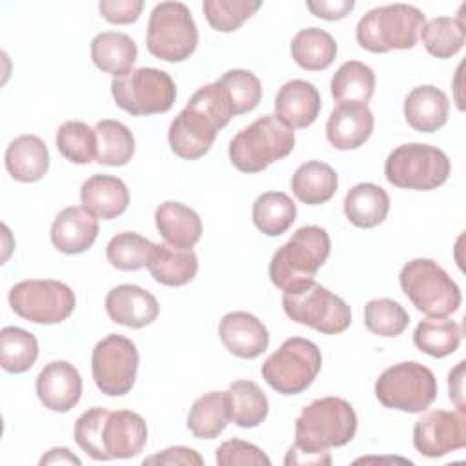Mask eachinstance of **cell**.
Masks as SVG:
<instances>
[{
	"instance_id": "cell-1",
	"label": "cell",
	"mask_w": 466,
	"mask_h": 466,
	"mask_svg": "<svg viewBox=\"0 0 466 466\" xmlns=\"http://www.w3.org/2000/svg\"><path fill=\"white\" fill-rule=\"evenodd\" d=\"M357 431V413L340 397H322L302 408L295 420V442L284 464H331L329 448L348 444Z\"/></svg>"
},
{
	"instance_id": "cell-2",
	"label": "cell",
	"mask_w": 466,
	"mask_h": 466,
	"mask_svg": "<svg viewBox=\"0 0 466 466\" xmlns=\"http://www.w3.org/2000/svg\"><path fill=\"white\" fill-rule=\"evenodd\" d=\"M231 116L229 96L218 80L198 87L169 124L167 142L171 151L186 160L204 157Z\"/></svg>"
},
{
	"instance_id": "cell-3",
	"label": "cell",
	"mask_w": 466,
	"mask_h": 466,
	"mask_svg": "<svg viewBox=\"0 0 466 466\" xmlns=\"http://www.w3.org/2000/svg\"><path fill=\"white\" fill-rule=\"evenodd\" d=\"M73 437L95 461L131 459L146 448L147 426L142 415L131 410L91 408L76 419Z\"/></svg>"
},
{
	"instance_id": "cell-4",
	"label": "cell",
	"mask_w": 466,
	"mask_h": 466,
	"mask_svg": "<svg viewBox=\"0 0 466 466\" xmlns=\"http://www.w3.org/2000/svg\"><path fill=\"white\" fill-rule=\"evenodd\" d=\"M295 147V133L275 115H264L240 129L229 142L231 164L242 173L264 171Z\"/></svg>"
},
{
	"instance_id": "cell-5",
	"label": "cell",
	"mask_w": 466,
	"mask_h": 466,
	"mask_svg": "<svg viewBox=\"0 0 466 466\" xmlns=\"http://www.w3.org/2000/svg\"><path fill=\"white\" fill-rule=\"evenodd\" d=\"M426 24L420 9L408 4H388L370 9L357 24L355 36L362 49L370 53H388L391 49H411Z\"/></svg>"
},
{
	"instance_id": "cell-6",
	"label": "cell",
	"mask_w": 466,
	"mask_h": 466,
	"mask_svg": "<svg viewBox=\"0 0 466 466\" xmlns=\"http://www.w3.org/2000/svg\"><path fill=\"white\" fill-rule=\"evenodd\" d=\"M282 291L284 313L293 322L309 326L322 335H337L350 328V306L313 279L293 282Z\"/></svg>"
},
{
	"instance_id": "cell-7",
	"label": "cell",
	"mask_w": 466,
	"mask_h": 466,
	"mask_svg": "<svg viewBox=\"0 0 466 466\" xmlns=\"http://www.w3.org/2000/svg\"><path fill=\"white\" fill-rule=\"evenodd\" d=\"M399 282L410 302L428 317H448L461 306L455 280L431 258H413L399 273Z\"/></svg>"
},
{
	"instance_id": "cell-8",
	"label": "cell",
	"mask_w": 466,
	"mask_h": 466,
	"mask_svg": "<svg viewBox=\"0 0 466 466\" xmlns=\"http://www.w3.org/2000/svg\"><path fill=\"white\" fill-rule=\"evenodd\" d=\"M331 251V240L320 226H302L271 257L269 279L279 289L313 279Z\"/></svg>"
},
{
	"instance_id": "cell-9",
	"label": "cell",
	"mask_w": 466,
	"mask_h": 466,
	"mask_svg": "<svg viewBox=\"0 0 466 466\" xmlns=\"http://www.w3.org/2000/svg\"><path fill=\"white\" fill-rule=\"evenodd\" d=\"M450 158L435 146L410 142L395 147L386 162V180L402 189L430 191L442 186L450 177Z\"/></svg>"
},
{
	"instance_id": "cell-10",
	"label": "cell",
	"mask_w": 466,
	"mask_h": 466,
	"mask_svg": "<svg viewBox=\"0 0 466 466\" xmlns=\"http://www.w3.org/2000/svg\"><path fill=\"white\" fill-rule=\"evenodd\" d=\"M198 44V29L191 11L182 2H160L147 22V51L166 62L187 60Z\"/></svg>"
},
{
	"instance_id": "cell-11",
	"label": "cell",
	"mask_w": 466,
	"mask_h": 466,
	"mask_svg": "<svg viewBox=\"0 0 466 466\" xmlns=\"http://www.w3.org/2000/svg\"><path fill=\"white\" fill-rule=\"evenodd\" d=\"M322 368V355L315 342L286 339L262 364L264 380L282 395H297L308 390Z\"/></svg>"
},
{
	"instance_id": "cell-12",
	"label": "cell",
	"mask_w": 466,
	"mask_h": 466,
	"mask_svg": "<svg viewBox=\"0 0 466 466\" xmlns=\"http://www.w3.org/2000/svg\"><path fill=\"white\" fill-rule=\"evenodd\" d=\"M437 379L420 362H399L384 370L375 382V395L384 408L420 413L437 399Z\"/></svg>"
},
{
	"instance_id": "cell-13",
	"label": "cell",
	"mask_w": 466,
	"mask_h": 466,
	"mask_svg": "<svg viewBox=\"0 0 466 466\" xmlns=\"http://www.w3.org/2000/svg\"><path fill=\"white\" fill-rule=\"evenodd\" d=\"M111 95L120 109L144 116L169 111L177 98V86L162 69L137 67L111 80Z\"/></svg>"
},
{
	"instance_id": "cell-14",
	"label": "cell",
	"mask_w": 466,
	"mask_h": 466,
	"mask_svg": "<svg viewBox=\"0 0 466 466\" xmlns=\"http://www.w3.org/2000/svg\"><path fill=\"white\" fill-rule=\"evenodd\" d=\"M11 309L35 324L64 322L75 309L73 289L53 279H29L16 282L9 289Z\"/></svg>"
},
{
	"instance_id": "cell-15",
	"label": "cell",
	"mask_w": 466,
	"mask_h": 466,
	"mask_svg": "<svg viewBox=\"0 0 466 466\" xmlns=\"http://www.w3.org/2000/svg\"><path fill=\"white\" fill-rule=\"evenodd\" d=\"M138 371V350L124 335L109 333L96 342L91 353V375L96 388L109 397L131 391Z\"/></svg>"
},
{
	"instance_id": "cell-16",
	"label": "cell",
	"mask_w": 466,
	"mask_h": 466,
	"mask_svg": "<svg viewBox=\"0 0 466 466\" xmlns=\"http://www.w3.org/2000/svg\"><path fill=\"white\" fill-rule=\"evenodd\" d=\"M415 450L430 459L444 457L466 446V417L464 411L431 410L413 426Z\"/></svg>"
},
{
	"instance_id": "cell-17",
	"label": "cell",
	"mask_w": 466,
	"mask_h": 466,
	"mask_svg": "<svg viewBox=\"0 0 466 466\" xmlns=\"http://www.w3.org/2000/svg\"><path fill=\"white\" fill-rule=\"evenodd\" d=\"M36 395L40 402L58 413L76 406L82 395V377L67 360H51L36 377Z\"/></svg>"
},
{
	"instance_id": "cell-18",
	"label": "cell",
	"mask_w": 466,
	"mask_h": 466,
	"mask_svg": "<svg viewBox=\"0 0 466 466\" xmlns=\"http://www.w3.org/2000/svg\"><path fill=\"white\" fill-rule=\"evenodd\" d=\"M106 311L115 324L140 329L157 320L160 306L147 289L137 284H118L106 295Z\"/></svg>"
},
{
	"instance_id": "cell-19",
	"label": "cell",
	"mask_w": 466,
	"mask_h": 466,
	"mask_svg": "<svg viewBox=\"0 0 466 466\" xmlns=\"http://www.w3.org/2000/svg\"><path fill=\"white\" fill-rule=\"evenodd\" d=\"M373 126L375 116L368 104L342 102L337 104L326 122V137L335 149H357L371 137Z\"/></svg>"
},
{
	"instance_id": "cell-20",
	"label": "cell",
	"mask_w": 466,
	"mask_h": 466,
	"mask_svg": "<svg viewBox=\"0 0 466 466\" xmlns=\"http://www.w3.org/2000/svg\"><path fill=\"white\" fill-rule=\"evenodd\" d=\"M218 337L224 348L238 359H257L269 344L266 326L248 311L226 313L218 324Z\"/></svg>"
},
{
	"instance_id": "cell-21",
	"label": "cell",
	"mask_w": 466,
	"mask_h": 466,
	"mask_svg": "<svg viewBox=\"0 0 466 466\" xmlns=\"http://www.w3.org/2000/svg\"><path fill=\"white\" fill-rule=\"evenodd\" d=\"M322 107L319 89L300 78L286 82L275 96V116L291 129L311 126Z\"/></svg>"
},
{
	"instance_id": "cell-22",
	"label": "cell",
	"mask_w": 466,
	"mask_h": 466,
	"mask_svg": "<svg viewBox=\"0 0 466 466\" xmlns=\"http://www.w3.org/2000/svg\"><path fill=\"white\" fill-rule=\"evenodd\" d=\"M51 242L66 255L87 251L98 237V218L80 206L64 208L51 224Z\"/></svg>"
},
{
	"instance_id": "cell-23",
	"label": "cell",
	"mask_w": 466,
	"mask_h": 466,
	"mask_svg": "<svg viewBox=\"0 0 466 466\" xmlns=\"http://www.w3.org/2000/svg\"><path fill=\"white\" fill-rule=\"evenodd\" d=\"M80 202L93 217L111 220L127 209L129 191L118 177L91 175L80 187Z\"/></svg>"
},
{
	"instance_id": "cell-24",
	"label": "cell",
	"mask_w": 466,
	"mask_h": 466,
	"mask_svg": "<svg viewBox=\"0 0 466 466\" xmlns=\"http://www.w3.org/2000/svg\"><path fill=\"white\" fill-rule=\"evenodd\" d=\"M450 100L435 86H417L404 100V118L408 126L420 133H433L448 122Z\"/></svg>"
},
{
	"instance_id": "cell-25",
	"label": "cell",
	"mask_w": 466,
	"mask_h": 466,
	"mask_svg": "<svg viewBox=\"0 0 466 466\" xmlns=\"http://www.w3.org/2000/svg\"><path fill=\"white\" fill-rule=\"evenodd\" d=\"M155 226L166 244L191 249L202 237V220L189 206L175 200L162 202L155 211Z\"/></svg>"
},
{
	"instance_id": "cell-26",
	"label": "cell",
	"mask_w": 466,
	"mask_h": 466,
	"mask_svg": "<svg viewBox=\"0 0 466 466\" xmlns=\"http://www.w3.org/2000/svg\"><path fill=\"white\" fill-rule=\"evenodd\" d=\"M5 169L16 182H36L49 169V151L36 135H20L5 149Z\"/></svg>"
},
{
	"instance_id": "cell-27",
	"label": "cell",
	"mask_w": 466,
	"mask_h": 466,
	"mask_svg": "<svg viewBox=\"0 0 466 466\" xmlns=\"http://www.w3.org/2000/svg\"><path fill=\"white\" fill-rule=\"evenodd\" d=\"M147 269L158 284L177 288L195 279L198 271V258L193 249H182L162 242L155 244Z\"/></svg>"
},
{
	"instance_id": "cell-28",
	"label": "cell",
	"mask_w": 466,
	"mask_h": 466,
	"mask_svg": "<svg viewBox=\"0 0 466 466\" xmlns=\"http://www.w3.org/2000/svg\"><path fill=\"white\" fill-rule=\"evenodd\" d=\"M344 215L357 228H375L384 222L390 211V197L384 187L373 182L355 184L344 197Z\"/></svg>"
},
{
	"instance_id": "cell-29",
	"label": "cell",
	"mask_w": 466,
	"mask_h": 466,
	"mask_svg": "<svg viewBox=\"0 0 466 466\" xmlns=\"http://www.w3.org/2000/svg\"><path fill=\"white\" fill-rule=\"evenodd\" d=\"M138 49L135 40L118 31H102L91 40V60L104 71L116 76L129 73L135 66Z\"/></svg>"
},
{
	"instance_id": "cell-30",
	"label": "cell",
	"mask_w": 466,
	"mask_h": 466,
	"mask_svg": "<svg viewBox=\"0 0 466 466\" xmlns=\"http://www.w3.org/2000/svg\"><path fill=\"white\" fill-rule=\"evenodd\" d=\"M339 187V177L335 169L320 160H309L297 167L291 177V191L293 195L308 204L319 206L328 202Z\"/></svg>"
},
{
	"instance_id": "cell-31",
	"label": "cell",
	"mask_w": 466,
	"mask_h": 466,
	"mask_svg": "<svg viewBox=\"0 0 466 466\" xmlns=\"http://www.w3.org/2000/svg\"><path fill=\"white\" fill-rule=\"evenodd\" d=\"M229 420L240 428H255L268 417L269 402L253 380H235L224 391Z\"/></svg>"
},
{
	"instance_id": "cell-32",
	"label": "cell",
	"mask_w": 466,
	"mask_h": 466,
	"mask_svg": "<svg viewBox=\"0 0 466 466\" xmlns=\"http://www.w3.org/2000/svg\"><path fill=\"white\" fill-rule=\"evenodd\" d=\"M291 56L306 71H324L337 56V42L324 29L306 27L293 36Z\"/></svg>"
},
{
	"instance_id": "cell-33",
	"label": "cell",
	"mask_w": 466,
	"mask_h": 466,
	"mask_svg": "<svg viewBox=\"0 0 466 466\" xmlns=\"http://www.w3.org/2000/svg\"><path fill=\"white\" fill-rule=\"evenodd\" d=\"M251 218L258 231L268 237H279L293 226L297 218V206L286 193L268 191L255 198Z\"/></svg>"
},
{
	"instance_id": "cell-34",
	"label": "cell",
	"mask_w": 466,
	"mask_h": 466,
	"mask_svg": "<svg viewBox=\"0 0 466 466\" xmlns=\"http://www.w3.org/2000/svg\"><path fill=\"white\" fill-rule=\"evenodd\" d=\"M331 96L337 104L362 102L368 104L375 93V73L359 60L344 62L331 76Z\"/></svg>"
},
{
	"instance_id": "cell-35",
	"label": "cell",
	"mask_w": 466,
	"mask_h": 466,
	"mask_svg": "<svg viewBox=\"0 0 466 466\" xmlns=\"http://www.w3.org/2000/svg\"><path fill=\"white\" fill-rule=\"evenodd\" d=\"M461 339V326L446 317H428L420 320L413 331L415 346L435 359L451 355L459 348Z\"/></svg>"
},
{
	"instance_id": "cell-36",
	"label": "cell",
	"mask_w": 466,
	"mask_h": 466,
	"mask_svg": "<svg viewBox=\"0 0 466 466\" xmlns=\"http://www.w3.org/2000/svg\"><path fill=\"white\" fill-rule=\"evenodd\" d=\"M229 415L224 391H208L198 397L187 413V430L197 439H217L228 426Z\"/></svg>"
},
{
	"instance_id": "cell-37",
	"label": "cell",
	"mask_w": 466,
	"mask_h": 466,
	"mask_svg": "<svg viewBox=\"0 0 466 466\" xmlns=\"http://www.w3.org/2000/svg\"><path fill=\"white\" fill-rule=\"evenodd\" d=\"M422 44L426 51L435 58H451L455 56L466 40L464 16L462 13L457 18L437 16L424 24L420 31Z\"/></svg>"
},
{
	"instance_id": "cell-38",
	"label": "cell",
	"mask_w": 466,
	"mask_h": 466,
	"mask_svg": "<svg viewBox=\"0 0 466 466\" xmlns=\"http://www.w3.org/2000/svg\"><path fill=\"white\" fill-rule=\"evenodd\" d=\"M98 138L96 160L102 166H126L135 153V137L118 120L104 118L95 126Z\"/></svg>"
},
{
	"instance_id": "cell-39",
	"label": "cell",
	"mask_w": 466,
	"mask_h": 466,
	"mask_svg": "<svg viewBox=\"0 0 466 466\" xmlns=\"http://www.w3.org/2000/svg\"><path fill=\"white\" fill-rule=\"evenodd\" d=\"M38 357V340L27 329L5 326L0 331V364L9 373H25Z\"/></svg>"
},
{
	"instance_id": "cell-40",
	"label": "cell",
	"mask_w": 466,
	"mask_h": 466,
	"mask_svg": "<svg viewBox=\"0 0 466 466\" xmlns=\"http://www.w3.org/2000/svg\"><path fill=\"white\" fill-rule=\"evenodd\" d=\"M58 153L73 164H89L96 160L98 138L95 127L82 120H67L56 131Z\"/></svg>"
},
{
	"instance_id": "cell-41",
	"label": "cell",
	"mask_w": 466,
	"mask_h": 466,
	"mask_svg": "<svg viewBox=\"0 0 466 466\" xmlns=\"http://www.w3.org/2000/svg\"><path fill=\"white\" fill-rule=\"evenodd\" d=\"M155 242L135 231L116 233L106 248V257L109 264L120 271H137L147 268Z\"/></svg>"
},
{
	"instance_id": "cell-42",
	"label": "cell",
	"mask_w": 466,
	"mask_h": 466,
	"mask_svg": "<svg viewBox=\"0 0 466 466\" xmlns=\"http://www.w3.org/2000/svg\"><path fill=\"white\" fill-rule=\"evenodd\" d=\"M364 324L379 337H399L408 328L410 315L393 299H373L364 306Z\"/></svg>"
},
{
	"instance_id": "cell-43",
	"label": "cell",
	"mask_w": 466,
	"mask_h": 466,
	"mask_svg": "<svg viewBox=\"0 0 466 466\" xmlns=\"http://www.w3.org/2000/svg\"><path fill=\"white\" fill-rule=\"evenodd\" d=\"M218 82L229 96L233 115L253 111L262 98L260 80L248 69H229L218 78Z\"/></svg>"
},
{
	"instance_id": "cell-44",
	"label": "cell",
	"mask_w": 466,
	"mask_h": 466,
	"mask_svg": "<svg viewBox=\"0 0 466 466\" xmlns=\"http://www.w3.org/2000/svg\"><path fill=\"white\" fill-rule=\"evenodd\" d=\"M262 2L251 0H206L202 4L208 24L220 33L237 31L251 15L258 11Z\"/></svg>"
},
{
	"instance_id": "cell-45",
	"label": "cell",
	"mask_w": 466,
	"mask_h": 466,
	"mask_svg": "<svg viewBox=\"0 0 466 466\" xmlns=\"http://www.w3.org/2000/svg\"><path fill=\"white\" fill-rule=\"evenodd\" d=\"M215 461L220 466H235V464H253V466H269V457L255 444L240 441V439H229L222 442L217 448Z\"/></svg>"
},
{
	"instance_id": "cell-46",
	"label": "cell",
	"mask_w": 466,
	"mask_h": 466,
	"mask_svg": "<svg viewBox=\"0 0 466 466\" xmlns=\"http://www.w3.org/2000/svg\"><path fill=\"white\" fill-rule=\"evenodd\" d=\"M142 0H102L98 4L100 15L111 24H131L137 22L142 13Z\"/></svg>"
},
{
	"instance_id": "cell-47",
	"label": "cell",
	"mask_w": 466,
	"mask_h": 466,
	"mask_svg": "<svg viewBox=\"0 0 466 466\" xmlns=\"http://www.w3.org/2000/svg\"><path fill=\"white\" fill-rule=\"evenodd\" d=\"M144 464H186V466H202L204 459L187 446H171L144 459Z\"/></svg>"
},
{
	"instance_id": "cell-48",
	"label": "cell",
	"mask_w": 466,
	"mask_h": 466,
	"mask_svg": "<svg viewBox=\"0 0 466 466\" xmlns=\"http://www.w3.org/2000/svg\"><path fill=\"white\" fill-rule=\"evenodd\" d=\"M306 7L319 18L340 20L355 7L353 0H308Z\"/></svg>"
},
{
	"instance_id": "cell-49",
	"label": "cell",
	"mask_w": 466,
	"mask_h": 466,
	"mask_svg": "<svg viewBox=\"0 0 466 466\" xmlns=\"http://www.w3.org/2000/svg\"><path fill=\"white\" fill-rule=\"evenodd\" d=\"M464 360H461L448 375V390H450V399L457 404L461 411H464V400H462V377H464Z\"/></svg>"
},
{
	"instance_id": "cell-50",
	"label": "cell",
	"mask_w": 466,
	"mask_h": 466,
	"mask_svg": "<svg viewBox=\"0 0 466 466\" xmlns=\"http://www.w3.org/2000/svg\"><path fill=\"white\" fill-rule=\"evenodd\" d=\"M40 464H76L80 466V459L73 455L67 448H51L42 459Z\"/></svg>"
}]
</instances>
